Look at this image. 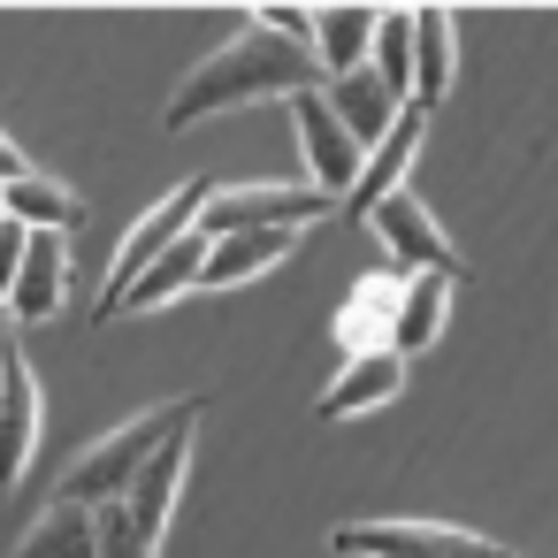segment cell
I'll return each instance as SVG.
<instances>
[{"mask_svg":"<svg viewBox=\"0 0 558 558\" xmlns=\"http://www.w3.org/2000/svg\"><path fill=\"white\" fill-rule=\"evenodd\" d=\"M322 85H329V77H322L314 47L276 39L268 24H245L230 47H215V54L177 85V100L161 108V123H169V131H192V123H207V116H222V108H245V100H299V93H322Z\"/></svg>","mask_w":558,"mask_h":558,"instance_id":"1","label":"cell"},{"mask_svg":"<svg viewBox=\"0 0 558 558\" xmlns=\"http://www.w3.org/2000/svg\"><path fill=\"white\" fill-rule=\"evenodd\" d=\"M192 421H199V398H177V405H154V413L108 428L93 451L70 459V474H62L54 497H62V505H116V497H131V482L146 474V459H154L177 428H192Z\"/></svg>","mask_w":558,"mask_h":558,"instance_id":"2","label":"cell"},{"mask_svg":"<svg viewBox=\"0 0 558 558\" xmlns=\"http://www.w3.org/2000/svg\"><path fill=\"white\" fill-rule=\"evenodd\" d=\"M337 199L314 192V184H238V192H215L207 215H199V238L222 245V238H245V230H306L322 222Z\"/></svg>","mask_w":558,"mask_h":558,"instance_id":"3","label":"cell"},{"mask_svg":"<svg viewBox=\"0 0 558 558\" xmlns=\"http://www.w3.org/2000/svg\"><path fill=\"white\" fill-rule=\"evenodd\" d=\"M207 199H215V184H207V177H192V184H177L161 207H146V215H138V230L123 238V253H116V276H108V291H100L93 322H100V314H108V306H116V299H123V291H131V283L154 268V260H161V253H177V245L199 230Z\"/></svg>","mask_w":558,"mask_h":558,"instance_id":"4","label":"cell"},{"mask_svg":"<svg viewBox=\"0 0 558 558\" xmlns=\"http://www.w3.org/2000/svg\"><path fill=\"white\" fill-rule=\"evenodd\" d=\"M337 558H505L497 543L466 535V527H436V520H352L329 535Z\"/></svg>","mask_w":558,"mask_h":558,"instance_id":"5","label":"cell"},{"mask_svg":"<svg viewBox=\"0 0 558 558\" xmlns=\"http://www.w3.org/2000/svg\"><path fill=\"white\" fill-rule=\"evenodd\" d=\"M291 123H299V138H306L314 192H329V199L344 207V199H352V184H360V169H367V146L337 123L329 93H299V100H291Z\"/></svg>","mask_w":558,"mask_h":558,"instance_id":"6","label":"cell"},{"mask_svg":"<svg viewBox=\"0 0 558 558\" xmlns=\"http://www.w3.org/2000/svg\"><path fill=\"white\" fill-rule=\"evenodd\" d=\"M367 222L383 230V253H390L405 276H459V253H451V238L436 230V215H428L413 192H390V199H383Z\"/></svg>","mask_w":558,"mask_h":558,"instance_id":"7","label":"cell"},{"mask_svg":"<svg viewBox=\"0 0 558 558\" xmlns=\"http://www.w3.org/2000/svg\"><path fill=\"white\" fill-rule=\"evenodd\" d=\"M62 291H70V238L62 230H32V245H24V260L9 276V314L16 322H54Z\"/></svg>","mask_w":558,"mask_h":558,"instance_id":"8","label":"cell"},{"mask_svg":"<svg viewBox=\"0 0 558 558\" xmlns=\"http://www.w3.org/2000/svg\"><path fill=\"white\" fill-rule=\"evenodd\" d=\"M421 138H428V108L413 100L405 116H398V131L367 154V169H360V184H352V199H344V215H375L390 192H405V169H413V154H421Z\"/></svg>","mask_w":558,"mask_h":558,"instance_id":"9","label":"cell"},{"mask_svg":"<svg viewBox=\"0 0 558 558\" xmlns=\"http://www.w3.org/2000/svg\"><path fill=\"white\" fill-rule=\"evenodd\" d=\"M322 93H329L337 123H344V131L367 146V154H375V146L398 131V116H405V100H398V93H390L375 70H352V77H337V85H322Z\"/></svg>","mask_w":558,"mask_h":558,"instance_id":"10","label":"cell"},{"mask_svg":"<svg viewBox=\"0 0 558 558\" xmlns=\"http://www.w3.org/2000/svg\"><path fill=\"white\" fill-rule=\"evenodd\" d=\"M184 466H192V428H177V436H169V444H161V451L146 459V474L131 482V497H123V505H131V520H138V527H146L154 543L169 535V512H177Z\"/></svg>","mask_w":558,"mask_h":558,"instance_id":"11","label":"cell"},{"mask_svg":"<svg viewBox=\"0 0 558 558\" xmlns=\"http://www.w3.org/2000/svg\"><path fill=\"white\" fill-rule=\"evenodd\" d=\"M207 253H215V245L192 230V238H184L177 253H161V260H154V268H146V276H138V283H131V291H123L108 314H100V322H116V314H146V306H169V299L199 291V276H207Z\"/></svg>","mask_w":558,"mask_h":558,"instance_id":"12","label":"cell"},{"mask_svg":"<svg viewBox=\"0 0 558 558\" xmlns=\"http://www.w3.org/2000/svg\"><path fill=\"white\" fill-rule=\"evenodd\" d=\"M375 24H383V9H314V62H322L329 85L352 77V70H367Z\"/></svg>","mask_w":558,"mask_h":558,"instance_id":"13","label":"cell"},{"mask_svg":"<svg viewBox=\"0 0 558 558\" xmlns=\"http://www.w3.org/2000/svg\"><path fill=\"white\" fill-rule=\"evenodd\" d=\"M398 390H405V360H398V352H360V360H344V375L322 390V421H344V413L390 405Z\"/></svg>","mask_w":558,"mask_h":558,"instance_id":"14","label":"cell"},{"mask_svg":"<svg viewBox=\"0 0 558 558\" xmlns=\"http://www.w3.org/2000/svg\"><path fill=\"white\" fill-rule=\"evenodd\" d=\"M306 230H245V238H222L215 253H207V276H199V291H238V283H253V276H268L291 245H299Z\"/></svg>","mask_w":558,"mask_h":558,"instance_id":"15","label":"cell"},{"mask_svg":"<svg viewBox=\"0 0 558 558\" xmlns=\"http://www.w3.org/2000/svg\"><path fill=\"white\" fill-rule=\"evenodd\" d=\"M0 398H9V459H0V466H9V482H24L32 451H39V383H32L16 344L0 352Z\"/></svg>","mask_w":558,"mask_h":558,"instance_id":"16","label":"cell"},{"mask_svg":"<svg viewBox=\"0 0 558 558\" xmlns=\"http://www.w3.org/2000/svg\"><path fill=\"white\" fill-rule=\"evenodd\" d=\"M16 558H100V505H47V520L24 527Z\"/></svg>","mask_w":558,"mask_h":558,"instance_id":"17","label":"cell"},{"mask_svg":"<svg viewBox=\"0 0 558 558\" xmlns=\"http://www.w3.org/2000/svg\"><path fill=\"white\" fill-rule=\"evenodd\" d=\"M459 77V39H451V16L444 9H413V100L436 108Z\"/></svg>","mask_w":558,"mask_h":558,"instance_id":"18","label":"cell"},{"mask_svg":"<svg viewBox=\"0 0 558 558\" xmlns=\"http://www.w3.org/2000/svg\"><path fill=\"white\" fill-rule=\"evenodd\" d=\"M451 283L459 276H405V299H398V329H390V352H428L451 322Z\"/></svg>","mask_w":558,"mask_h":558,"instance_id":"19","label":"cell"},{"mask_svg":"<svg viewBox=\"0 0 558 558\" xmlns=\"http://www.w3.org/2000/svg\"><path fill=\"white\" fill-rule=\"evenodd\" d=\"M9 222H24V230H77L85 199L70 184H54V177H16L9 184Z\"/></svg>","mask_w":558,"mask_h":558,"instance_id":"20","label":"cell"},{"mask_svg":"<svg viewBox=\"0 0 558 558\" xmlns=\"http://www.w3.org/2000/svg\"><path fill=\"white\" fill-rule=\"evenodd\" d=\"M367 70L413 108V9H383V24H375V54H367Z\"/></svg>","mask_w":558,"mask_h":558,"instance_id":"21","label":"cell"},{"mask_svg":"<svg viewBox=\"0 0 558 558\" xmlns=\"http://www.w3.org/2000/svg\"><path fill=\"white\" fill-rule=\"evenodd\" d=\"M161 543L131 520V505L116 497V505H100V558H154Z\"/></svg>","mask_w":558,"mask_h":558,"instance_id":"22","label":"cell"},{"mask_svg":"<svg viewBox=\"0 0 558 558\" xmlns=\"http://www.w3.org/2000/svg\"><path fill=\"white\" fill-rule=\"evenodd\" d=\"M253 24H268L276 39H299V47H314V9H283V0H268V9H253Z\"/></svg>","mask_w":558,"mask_h":558,"instance_id":"23","label":"cell"},{"mask_svg":"<svg viewBox=\"0 0 558 558\" xmlns=\"http://www.w3.org/2000/svg\"><path fill=\"white\" fill-rule=\"evenodd\" d=\"M0 177H9V184H16V177H39V169L24 161V146H16V138H9V146H0Z\"/></svg>","mask_w":558,"mask_h":558,"instance_id":"24","label":"cell"}]
</instances>
